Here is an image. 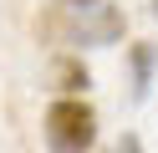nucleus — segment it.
Here are the masks:
<instances>
[{
  "mask_svg": "<svg viewBox=\"0 0 158 153\" xmlns=\"http://www.w3.org/2000/svg\"><path fill=\"white\" fill-rule=\"evenodd\" d=\"M123 31H127V15L107 0H97V5L51 0L36 15V36L51 46H112V41H123Z\"/></svg>",
  "mask_w": 158,
  "mask_h": 153,
  "instance_id": "nucleus-1",
  "label": "nucleus"
},
{
  "mask_svg": "<svg viewBox=\"0 0 158 153\" xmlns=\"http://www.w3.org/2000/svg\"><path fill=\"white\" fill-rule=\"evenodd\" d=\"M46 148L51 153H92L97 143V112L87 97H56L46 107Z\"/></svg>",
  "mask_w": 158,
  "mask_h": 153,
  "instance_id": "nucleus-2",
  "label": "nucleus"
},
{
  "mask_svg": "<svg viewBox=\"0 0 158 153\" xmlns=\"http://www.w3.org/2000/svg\"><path fill=\"white\" fill-rule=\"evenodd\" d=\"M51 87L61 92V97H82V92L92 87V71H87V61L77 56V51L51 56Z\"/></svg>",
  "mask_w": 158,
  "mask_h": 153,
  "instance_id": "nucleus-3",
  "label": "nucleus"
},
{
  "mask_svg": "<svg viewBox=\"0 0 158 153\" xmlns=\"http://www.w3.org/2000/svg\"><path fill=\"white\" fill-rule=\"evenodd\" d=\"M153 66H158V46L153 41H133V46H127V77H133L138 97L153 87Z\"/></svg>",
  "mask_w": 158,
  "mask_h": 153,
  "instance_id": "nucleus-4",
  "label": "nucleus"
},
{
  "mask_svg": "<svg viewBox=\"0 0 158 153\" xmlns=\"http://www.w3.org/2000/svg\"><path fill=\"white\" fill-rule=\"evenodd\" d=\"M117 153H143V148H138V138H123V148H117Z\"/></svg>",
  "mask_w": 158,
  "mask_h": 153,
  "instance_id": "nucleus-5",
  "label": "nucleus"
},
{
  "mask_svg": "<svg viewBox=\"0 0 158 153\" xmlns=\"http://www.w3.org/2000/svg\"><path fill=\"white\" fill-rule=\"evenodd\" d=\"M66 5H97V0H66Z\"/></svg>",
  "mask_w": 158,
  "mask_h": 153,
  "instance_id": "nucleus-6",
  "label": "nucleus"
}]
</instances>
